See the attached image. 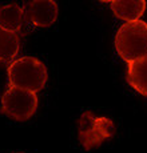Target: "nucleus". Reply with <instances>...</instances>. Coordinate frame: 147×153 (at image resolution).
Returning a JSON list of instances; mask_svg holds the SVG:
<instances>
[{"instance_id":"nucleus-10","label":"nucleus","mask_w":147,"mask_h":153,"mask_svg":"<svg viewBox=\"0 0 147 153\" xmlns=\"http://www.w3.org/2000/svg\"><path fill=\"white\" fill-rule=\"evenodd\" d=\"M16 153H24V152H16Z\"/></svg>"},{"instance_id":"nucleus-9","label":"nucleus","mask_w":147,"mask_h":153,"mask_svg":"<svg viewBox=\"0 0 147 153\" xmlns=\"http://www.w3.org/2000/svg\"><path fill=\"white\" fill-rule=\"evenodd\" d=\"M19 49L20 39L17 33H12L0 28V61L11 64L19 53Z\"/></svg>"},{"instance_id":"nucleus-2","label":"nucleus","mask_w":147,"mask_h":153,"mask_svg":"<svg viewBox=\"0 0 147 153\" xmlns=\"http://www.w3.org/2000/svg\"><path fill=\"white\" fill-rule=\"evenodd\" d=\"M115 48L128 64L147 56V23L139 19L120 25L115 35Z\"/></svg>"},{"instance_id":"nucleus-6","label":"nucleus","mask_w":147,"mask_h":153,"mask_svg":"<svg viewBox=\"0 0 147 153\" xmlns=\"http://www.w3.org/2000/svg\"><path fill=\"white\" fill-rule=\"evenodd\" d=\"M110 5L116 17L130 23L139 20V17L145 13L147 3L145 0H116L111 1Z\"/></svg>"},{"instance_id":"nucleus-7","label":"nucleus","mask_w":147,"mask_h":153,"mask_svg":"<svg viewBox=\"0 0 147 153\" xmlns=\"http://www.w3.org/2000/svg\"><path fill=\"white\" fill-rule=\"evenodd\" d=\"M24 23L23 7L16 3L0 5V28L4 31L16 33L20 31Z\"/></svg>"},{"instance_id":"nucleus-4","label":"nucleus","mask_w":147,"mask_h":153,"mask_svg":"<svg viewBox=\"0 0 147 153\" xmlns=\"http://www.w3.org/2000/svg\"><path fill=\"white\" fill-rule=\"evenodd\" d=\"M38 108V95L17 87H8L2 96V113L17 121L28 120Z\"/></svg>"},{"instance_id":"nucleus-8","label":"nucleus","mask_w":147,"mask_h":153,"mask_svg":"<svg viewBox=\"0 0 147 153\" xmlns=\"http://www.w3.org/2000/svg\"><path fill=\"white\" fill-rule=\"evenodd\" d=\"M126 79L136 92L147 97V56L128 64Z\"/></svg>"},{"instance_id":"nucleus-5","label":"nucleus","mask_w":147,"mask_h":153,"mask_svg":"<svg viewBox=\"0 0 147 153\" xmlns=\"http://www.w3.org/2000/svg\"><path fill=\"white\" fill-rule=\"evenodd\" d=\"M58 4L54 0H32L24 3L23 15L24 22L34 24L35 27H50L58 19Z\"/></svg>"},{"instance_id":"nucleus-1","label":"nucleus","mask_w":147,"mask_h":153,"mask_svg":"<svg viewBox=\"0 0 147 153\" xmlns=\"http://www.w3.org/2000/svg\"><path fill=\"white\" fill-rule=\"evenodd\" d=\"M8 80L12 87L27 89L31 92H39L46 87L48 80V72L46 65L36 57L23 56L15 59L7 69Z\"/></svg>"},{"instance_id":"nucleus-3","label":"nucleus","mask_w":147,"mask_h":153,"mask_svg":"<svg viewBox=\"0 0 147 153\" xmlns=\"http://www.w3.org/2000/svg\"><path fill=\"white\" fill-rule=\"evenodd\" d=\"M115 133V124L111 119L103 116H95L87 111L80 114L78 120L79 141L84 149H91L100 145Z\"/></svg>"}]
</instances>
